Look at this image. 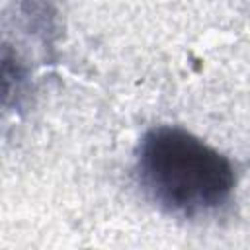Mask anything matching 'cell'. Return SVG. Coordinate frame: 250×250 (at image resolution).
<instances>
[{"mask_svg": "<svg viewBox=\"0 0 250 250\" xmlns=\"http://www.w3.org/2000/svg\"><path fill=\"white\" fill-rule=\"evenodd\" d=\"M137 176L162 209L197 217L223 207L234 189L227 156L182 127H154L139 143Z\"/></svg>", "mask_w": 250, "mask_h": 250, "instance_id": "6da1fadb", "label": "cell"}]
</instances>
